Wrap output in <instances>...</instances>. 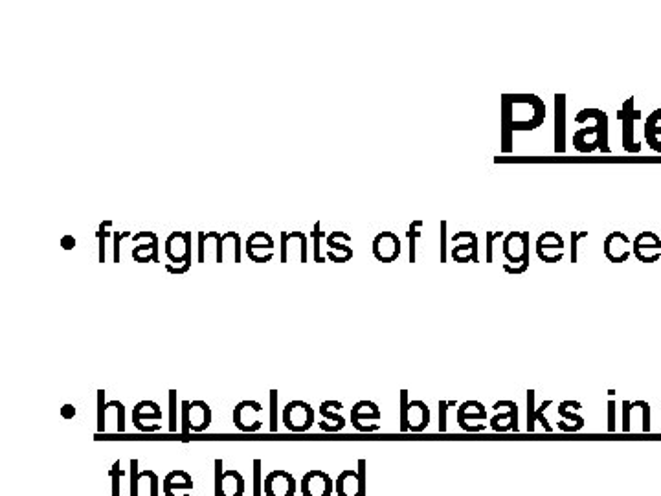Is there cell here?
Segmentation results:
<instances>
[{"label": "cell", "instance_id": "40", "mask_svg": "<svg viewBox=\"0 0 661 496\" xmlns=\"http://www.w3.org/2000/svg\"><path fill=\"white\" fill-rule=\"evenodd\" d=\"M63 415H64V417H72V415H76V410H73L70 404H66V406L63 408Z\"/></svg>", "mask_w": 661, "mask_h": 496}, {"label": "cell", "instance_id": "17", "mask_svg": "<svg viewBox=\"0 0 661 496\" xmlns=\"http://www.w3.org/2000/svg\"><path fill=\"white\" fill-rule=\"evenodd\" d=\"M645 138L652 151L661 153V109H656L645 122Z\"/></svg>", "mask_w": 661, "mask_h": 496}, {"label": "cell", "instance_id": "28", "mask_svg": "<svg viewBox=\"0 0 661 496\" xmlns=\"http://www.w3.org/2000/svg\"><path fill=\"white\" fill-rule=\"evenodd\" d=\"M223 460H215V496H223Z\"/></svg>", "mask_w": 661, "mask_h": 496}, {"label": "cell", "instance_id": "23", "mask_svg": "<svg viewBox=\"0 0 661 496\" xmlns=\"http://www.w3.org/2000/svg\"><path fill=\"white\" fill-rule=\"evenodd\" d=\"M311 238L315 241V263H324L327 256H322V239H327V236L322 232V225L316 223L313 232H311Z\"/></svg>", "mask_w": 661, "mask_h": 496}, {"label": "cell", "instance_id": "1", "mask_svg": "<svg viewBox=\"0 0 661 496\" xmlns=\"http://www.w3.org/2000/svg\"><path fill=\"white\" fill-rule=\"evenodd\" d=\"M546 120V103L537 94L501 96V153L512 151L514 131H533Z\"/></svg>", "mask_w": 661, "mask_h": 496}, {"label": "cell", "instance_id": "8", "mask_svg": "<svg viewBox=\"0 0 661 496\" xmlns=\"http://www.w3.org/2000/svg\"><path fill=\"white\" fill-rule=\"evenodd\" d=\"M401 239L394 232H381L372 245V252L381 263H394L401 256Z\"/></svg>", "mask_w": 661, "mask_h": 496}, {"label": "cell", "instance_id": "35", "mask_svg": "<svg viewBox=\"0 0 661 496\" xmlns=\"http://www.w3.org/2000/svg\"><path fill=\"white\" fill-rule=\"evenodd\" d=\"M528 268H530V261H528V263H524V265H519V267H512V265H509V263H505V265H503V270H505L507 274H512V276L524 274Z\"/></svg>", "mask_w": 661, "mask_h": 496}, {"label": "cell", "instance_id": "31", "mask_svg": "<svg viewBox=\"0 0 661 496\" xmlns=\"http://www.w3.org/2000/svg\"><path fill=\"white\" fill-rule=\"evenodd\" d=\"M449 406H456V403L454 401H451V403L441 401L439 403V431H447V410H449Z\"/></svg>", "mask_w": 661, "mask_h": 496}, {"label": "cell", "instance_id": "21", "mask_svg": "<svg viewBox=\"0 0 661 496\" xmlns=\"http://www.w3.org/2000/svg\"><path fill=\"white\" fill-rule=\"evenodd\" d=\"M423 221H413L410 227H408V232H406V238L410 241V263H415L417 261V239L423 238V232H419L423 229Z\"/></svg>", "mask_w": 661, "mask_h": 496}, {"label": "cell", "instance_id": "25", "mask_svg": "<svg viewBox=\"0 0 661 496\" xmlns=\"http://www.w3.org/2000/svg\"><path fill=\"white\" fill-rule=\"evenodd\" d=\"M162 487H164V492H166V496L177 487V489H193V480L191 478H188V480H184V481H175V476H173V472H170L166 478H164V481H162Z\"/></svg>", "mask_w": 661, "mask_h": 496}, {"label": "cell", "instance_id": "32", "mask_svg": "<svg viewBox=\"0 0 661 496\" xmlns=\"http://www.w3.org/2000/svg\"><path fill=\"white\" fill-rule=\"evenodd\" d=\"M447 221H441V263H447Z\"/></svg>", "mask_w": 661, "mask_h": 496}, {"label": "cell", "instance_id": "3", "mask_svg": "<svg viewBox=\"0 0 661 496\" xmlns=\"http://www.w3.org/2000/svg\"><path fill=\"white\" fill-rule=\"evenodd\" d=\"M636 98H628L625 100V103L621 105V109L617 111V120L623 122V148L627 153H639L641 151V144L636 141L634 138V123L641 118V111L634 107Z\"/></svg>", "mask_w": 661, "mask_h": 496}, {"label": "cell", "instance_id": "30", "mask_svg": "<svg viewBox=\"0 0 661 496\" xmlns=\"http://www.w3.org/2000/svg\"><path fill=\"white\" fill-rule=\"evenodd\" d=\"M329 408H331V406H329V401H326V403H322V404H320V413H322V417L331 419V421H335L336 424H342V427H345V419H344L342 415H338V413H333Z\"/></svg>", "mask_w": 661, "mask_h": 496}, {"label": "cell", "instance_id": "10", "mask_svg": "<svg viewBox=\"0 0 661 496\" xmlns=\"http://www.w3.org/2000/svg\"><path fill=\"white\" fill-rule=\"evenodd\" d=\"M267 496H294L296 492V480L287 471H272L263 480Z\"/></svg>", "mask_w": 661, "mask_h": 496}, {"label": "cell", "instance_id": "33", "mask_svg": "<svg viewBox=\"0 0 661 496\" xmlns=\"http://www.w3.org/2000/svg\"><path fill=\"white\" fill-rule=\"evenodd\" d=\"M112 236H114V263H120L122 261V256H120L122 239L131 238V232H112Z\"/></svg>", "mask_w": 661, "mask_h": 496}, {"label": "cell", "instance_id": "15", "mask_svg": "<svg viewBox=\"0 0 661 496\" xmlns=\"http://www.w3.org/2000/svg\"><path fill=\"white\" fill-rule=\"evenodd\" d=\"M566 151V96L555 94V153Z\"/></svg>", "mask_w": 661, "mask_h": 496}, {"label": "cell", "instance_id": "18", "mask_svg": "<svg viewBox=\"0 0 661 496\" xmlns=\"http://www.w3.org/2000/svg\"><path fill=\"white\" fill-rule=\"evenodd\" d=\"M381 410L375 403L372 401H360L353 406L351 410V421H353V427L356 429L360 424V419H381Z\"/></svg>", "mask_w": 661, "mask_h": 496}, {"label": "cell", "instance_id": "5", "mask_svg": "<svg viewBox=\"0 0 661 496\" xmlns=\"http://www.w3.org/2000/svg\"><path fill=\"white\" fill-rule=\"evenodd\" d=\"M564 238L557 232H544L539 236L537 243H535V250L537 256L540 258V261L544 263H559L564 258Z\"/></svg>", "mask_w": 661, "mask_h": 496}, {"label": "cell", "instance_id": "12", "mask_svg": "<svg viewBox=\"0 0 661 496\" xmlns=\"http://www.w3.org/2000/svg\"><path fill=\"white\" fill-rule=\"evenodd\" d=\"M304 496H331L333 480L324 471H309L302 480Z\"/></svg>", "mask_w": 661, "mask_h": 496}, {"label": "cell", "instance_id": "37", "mask_svg": "<svg viewBox=\"0 0 661 496\" xmlns=\"http://www.w3.org/2000/svg\"><path fill=\"white\" fill-rule=\"evenodd\" d=\"M191 268V261H188L186 265H182V267H175V265H166V270L170 272V274H186L188 270Z\"/></svg>", "mask_w": 661, "mask_h": 496}, {"label": "cell", "instance_id": "11", "mask_svg": "<svg viewBox=\"0 0 661 496\" xmlns=\"http://www.w3.org/2000/svg\"><path fill=\"white\" fill-rule=\"evenodd\" d=\"M588 120H596V125L599 129V134H598V146H599V151L608 155L610 153V146H608V114L601 109H582L577 116H575V122L577 123H586Z\"/></svg>", "mask_w": 661, "mask_h": 496}, {"label": "cell", "instance_id": "20", "mask_svg": "<svg viewBox=\"0 0 661 496\" xmlns=\"http://www.w3.org/2000/svg\"><path fill=\"white\" fill-rule=\"evenodd\" d=\"M268 250V252H272V248H274V239L267 234V232H254V234H250V238H248V241H247V250H252V252H256V250Z\"/></svg>", "mask_w": 661, "mask_h": 496}, {"label": "cell", "instance_id": "6", "mask_svg": "<svg viewBox=\"0 0 661 496\" xmlns=\"http://www.w3.org/2000/svg\"><path fill=\"white\" fill-rule=\"evenodd\" d=\"M166 254L175 267L191 261V232H173L166 239Z\"/></svg>", "mask_w": 661, "mask_h": 496}, {"label": "cell", "instance_id": "39", "mask_svg": "<svg viewBox=\"0 0 661 496\" xmlns=\"http://www.w3.org/2000/svg\"><path fill=\"white\" fill-rule=\"evenodd\" d=\"M276 401H277V392H276V390H272V392H270V403H272V421H274V427H272V431H276V412H277V408H276Z\"/></svg>", "mask_w": 661, "mask_h": 496}, {"label": "cell", "instance_id": "13", "mask_svg": "<svg viewBox=\"0 0 661 496\" xmlns=\"http://www.w3.org/2000/svg\"><path fill=\"white\" fill-rule=\"evenodd\" d=\"M650 250L661 252V238L656 232H639L632 241V254L641 263H656V259L648 254Z\"/></svg>", "mask_w": 661, "mask_h": 496}, {"label": "cell", "instance_id": "22", "mask_svg": "<svg viewBox=\"0 0 661 496\" xmlns=\"http://www.w3.org/2000/svg\"><path fill=\"white\" fill-rule=\"evenodd\" d=\"M469 417H471V419H485V408H483V404L480 403V406L472 412V410H469V401H467V403H463V404H462V408L458 410V421H460L462 427H463L465 421H467Z\"/></svg>", "mask_w": 661, "mask_h": 496}, {"label": "cell", "instance_id": "27", "mask_svg": "<svg viewBox=\"0 0 661 496\" xmlns=\"http://www.w3.org/2000/svg\"><path fill=\"white\" fill-rule=\"evenodd\" d=\"M112 227V221H103L96 232L98 239H100V263H105V239L112 234V232H107V229Z\"/></svg>", "mask_w": 661, "mask_h": 496}, {"label": "cell", "instance_id": "38", "mask_svg": "<svg viewBox=\"0 0 661 496\" xmlns=\"http://www.w3.org/2000/svg\"><path fill=\"white\" fill-rule=\"evenodd\" d=\"M61 247L64 250H73V247H76V238H73V236H63L61 238Z\"/></svg>", "mask_w": 661, "mask_h": 496}, {"label": "cell", "instance_id": "4", "mask_svg": "<svg viewBox=\"0 0 661 496\" xmlns=\"http://www.w3.org/2000/svg\"><path fill=\"white\" fill-rule=\"evenodd\" d=\"M503 256L509 265L519 267L530 261V232H509L503 241Z\"/></svg>", "mask_w": 661, "mask_h": 496}, {"label": "cell", "instance_id": "9", "mask_svg": "<svg viewBox=\"0 0 661 496\" xmlns=\"http://www.w3.org/2000/svg\"><path fill=\"white\" fill-rule=\"evenodd\" d=\"M630 245H632V239L625 232H612L605 238L603 252H605L608 261L625 263L632 256V250L628 248Z\"/></svg>", "mask_w": 661, "mask_h": 496}, {"label": "cell", "instance_id": "36", "mask_svg": "<svg viewBox=\"0 0 661 496\" xmlns=\"http://www.w3.org/2000/svg\"><path fill=\"white\" fill-rule=\"evenodd\" d=\"M206 239H208V232H199V263L206 261V254H204Z\"/></svg>", "mask_w": 661, "mask_h": 496}, {"label": "cell", "instance_id": "19", "mask_svg": "<svg viewBox=\"0 0 661 496\" xmlns=\"http://www.w3.org/2000/svg\"><path fill=\"white\" fill-rule=\"evenodd\" d=\"M353 238L349 236V234H345V232H331L329 236H327V239H326V243H327V247L331 248V250H338V252H342L344 256H347V258H351L353 259V248L351 247H347V243L351 241Z\"/></svg>", "mask_w": 661, "mask_h": 496}, {"label": "cell", "instance_id": "34", "mask_svg": "<svg viewBox=\"0 0 661 496\" xmlns=\"http://www.w3.org/2000/svg\"><path fill=\"white\" fill-rule=\"evenodd\" d=\"M103 397H105V392H103V390H100V392H98V404H100V410H98V423H100V427H98V429H100V431H103V429H105V424H103V423H105V410H107V408H105V404H103Z\"/></svg>", "mask_w": 661, "mask_h": 496}, {"label": "cell", "instance_id": "16", "mask_svg": "<svg viewBox=\"0 0 661 496\" xmlns=\"http://www.w3.org/2000/svg\"><path fill=\"white\" fill-rule=\"evenodd\" d=\"M598 134H599L598 125L578 129V131L573 134V148H575L578 153H582V155H586V153H592V151L599 150V146H598Z\"/></svg>", "mask_w": 661, "mask_h": 496}, {"label": "cell", "instance_id": "24", "mask_svg": "<svg viewBox=\"0 0 661 496\" xmlns=\"http://www.w3.org/2000/svg\"><path fill=\"white\" fill-rule=\"evenodd\" d=\"M505 232H485V261H494V243L503 241Z\"/></svg>", "mask_w": 661, "mask_h": 496}, {"label": "cell", "instance_id": "29", "mask_svg": "<svg viewBox=\"0 0 661 496\" xmlns=\"http://www.w3.org/2000/svg\"><path fill=\"white\" fill-rule=\"evenodd\" d=\"M588 232H571V263L578 261V241L586 239Z\"/></svg>", "mask_w": 661, "mask_h": 496}, {"label": "cell", "instance_id": "7", "mask_svg": "<svg viewBox=\"0 0 661 496\" xmlns=\"http://www.w3.org/2000/svg\"><path fill=\"white\" fill-rule=\"evenodd\" d=\"M458 247L452 248L451 256L458 263H478V236L474 232H456L451 239Z\"/></svg>", "mask_w": 661, "mask_h": 496}, {"label": "cell", "instance_id": "2", "mask_svg": "<svg viewBox=\"0 0 661 496\" xmlns=\"http://www.w3.org/2000/svg\"><path fill=\"white\" fill-rule=\"evenodd\" d=\"M315 410L306 401H290L283 408V424L292 433H306L313 427Z\"/></svg>", "mask_w": 661, "mask_h": 496}, {"label": "cell", "instance_id": "26", "mask_svg": "<svg viewBox=\"0 0 661 496\" xmlns=\"http://www.w3.org/2000/svg\"><path fill=\"white\" fill-rule=\"evenodd\" d=\"M234 234L236 232H227V234H223V236H220L219 232H208V239L209 238H215L217 239V263H223L225 261V254H223V250H225V241L227 239H232L234 238Z\"/></svg>", "mask_w": 661, "mask_h": 496}, {"label": "cell", "instance_id": "14", "mask_svg": "<svg viewBox=\"0 0 661 496\" xmlns=\"http://www.w3.org/2000/svg\"><path fill=\"white\" fill-rule=\"evenodd\" d=\"M132 239L134 241L150 239L147 243H141L132 248V258L136 263H147V261L159 263V236L155 232H138L136 236H132Z\"/></svg>", "mask_w": 661, "mask_h": 496}]
</instances>
